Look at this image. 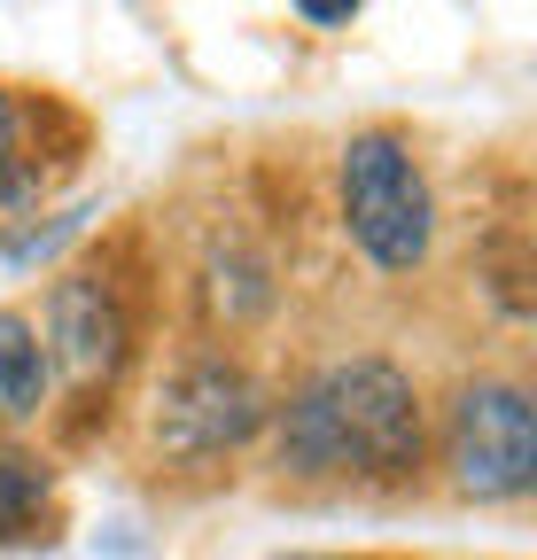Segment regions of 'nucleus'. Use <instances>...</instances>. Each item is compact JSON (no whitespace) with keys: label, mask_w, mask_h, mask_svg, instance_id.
I'll return each instance as SVG.
<instances>
[{"label":"nucleus","mask_w":537,"mask_h":560,"mask_svg":"<svg viewBox=\"0 0 537 560\" xmlns=\"http://www.w3.org/2000/svg\"><path fill=\"white\" fill-rule=\"evenodd\" d=\"M265 429V389L234 359H195L156 397V444L172 459H219Z\"/></svg>","instance_id":"obj_4"},{"label":"nucleus","mask_w":537,"mask_h":560,"mask_svg":"<svg viewBox=\"0 0 537 560\" xmlns=\"http://www.w3.org/2000/svg\"><path fill=\"white\" fill-rule=\"evenodd\" d=\"M39 514H47V475L0 444V545L32 537V529H39Z\"/></svg>","instance_id":"obj_7"},{"label":"nucleus","mask_w":537,"mask_h":560,"mask_svg":"<svg viewBox=\"0 0 537 560\" xmlns=\"http://www.w3.org/2000/svg\"><path fill=\"white\" fill-rule=\"evenodd\" d=\"M289 475H359L397 482L421 467V397L389 359H343L312 374L281 412Z\"/></svg>","instance_id":"obj_1"},{"label":"nucleus","mask_w":537,"mask_h":560,"mask_svg":"<svg viewBox=\"0 0 537 560\" xmlns=\"http://www.w3.org/2000/svg\"><path fill=\"white\" fill-rule=\"evenodd\" d=\"M289 560H335V552H289Z\"/></svg>","instance_id":"obj_10"},{"label":"nucleus","mask_w":537,"mask_h":560,"mask_svg":"<svg viewBox=\"0 0 537 560\" xmlns=\"http://www.w3.org/2000/svg\"><path fill=\"white\" fill-rule=\"evenodd\" d=\"M359 9H366V0H296V16H304V24H351Z\"/></svg>","instance_id":"obj_9"},{"label":"nucleus","mask_w":537,"mask_h":560,"mask_svg":"<svg viewBox=\"0 0 537 560\" xmlns=\"http://www.w3.org/2000/svg\"><path fill=\"white\" fill-rule=\"evenodd\" d=\"M444 467L459 499H522L537 482V412L514 382H467L452 397Z\"/></svg>","instance_id":"obj_3"},{"label":"nucleus","mask_w":537,"mask_h":560,"mask_svg":"<svg viewBox=\"0 0 537 560\" xmlns=\"http://www.w3.org/2000/svg\"><path fill=\"white\" fill-rule=\"evenodd\" d=\"M343 219H351V242L382 272H413L429 257L436 202H429V179L397 132H359L343 149Z\"/></svg>","instance_id":"obj_2"},{"label":"nucleus","mask_w":537,"mask_h":560,"mask_svg":"<svg viewBox=\"0 0 537 560\" xmlns=\"http://www.w3.org/2000/svg\"><path fill=\"white\" fill-rule=\"evenodd\" d=\"M16 179H24V156H16V109H9V94H0V195H16Z\"/></svg>","instance_id":"obj_8"},{"label":"nucleus","mask_w":537,"mask_h":560,"mask_svg":"<svg viewBox=\"0 0 537 560\" xmlns=\"http://www.w3.org/2000/svg\"><path fill=\"white\" fill-rule=\"evenodd\" d=\"M47 374L79 382V389H102L117 366H125V304L109 280L94 272H62L55 296H47Z\"/></svg>","instance_id":"obj_5"},{"label":"nucleus","mask_w":537,"mask_h":560,"mask_svg":"<svg viewBox=\"0 0 537 560\" xmlns=\"http://www.w3.org/2000/svg\"><path fill=\"white\" fill-rule=\"evenodd\" d=\"M47 405V350L24 312H0V429H16Z\"/></svg>","instance_id":"obj_6"}]
</instances>
